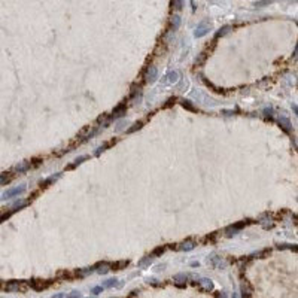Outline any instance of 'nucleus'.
<instances>
[{"mask_svg": "<svg viewBox=\"0 0 298 298\" xmlns=\"http://www.w3.org/2000/svg\"><path fill=\"white\" fill-rule=\"evenodd\" d=\"M182 106L186 107V109H189V110H197V109L191 104V100H182Z\"/></svg>", "mask_w": 298, "mask_h": 298, "instance_id": "f8f14e48", "label": "nucleus"}, {"mask_svg": "<svg viewBox=\"0 0 298 298\" xmlns=\"http://www.w3.org/2000/svg\"><path fill=\"white\" fill-rule=\"evenodd\" d=\"M179 78H180L179 72L173 70V72H169L167 75H164L163 79H161V84H163V85H173V84H177Z\"/></svg>", "mask_w": 298, "mask_h": 298, "instance_id": "f03ea898", "label": "nucleus"}, {"mask_svg": "<svg viewBox=\"0 0 298 298\" xmlns=\"http://www.w3.org/2000/svg\"><path fill=\"white\" fill-rule=\"evenodd\" d=\"M292 109H294V112H295V115H297V116H298V106H297V104H294V106H292Z\"/></svg>", "mask_w": 298, "mask_h": 298, "instance_id": "4be33fe9", "label": "nucleus"}, {"mask_svg": "<svg viewBox=\"0 0 298 298\" xmlns=\"http://www.w3.org/2000/svg\"><path fill=\"white\" fill-rule=\"evenodd\" d=\"M52 298H64V295H63V294H57V295H54Z\"/></svg>", "mask_w": 298, "mask_h": 298, "instance_id": "5701e85b", "label": "nucleus"}, {"mask_svg": "<svg viewBox=\"0 0 298 298\" xmlns=\"http://www.w3.org/2000/svg\"><path fill=\"white\" fill-rule=\"evenodd\" d=\"M200 283H201L206 289H212V282H210V279H201V280H200Z\"/></svg>", "mask_w": 298, "mask_h": 298, "instance_id": "ddd939ff", "label": "nucleus"}, {"mask_svg": "<svg viewBox=\"0 0 298 298\" xmlns=\"http://www.w3.org/2000/svg\"><path fill=\"white\" fill-rule=\"evenodd\" d=\"M280 125L285 128V131H288V133L291 131V128H289V121H288L286 118H280Z\"/></svg>", "mask_w": 298, "mask_h": 298, "instance_id": "9b49d317", "label": "nucleus"}, {"mask_svg": "<svg viewBox=\"0 0 298 298\" xmlns=\"http://www.w3.org/2000/svg\"><path fill=\"white\" fill-rule=\"evenodd\" d=\"M179 25H180V17L179 15H173V18H171V30L176 31L179 28Z\"/></svg>", "mask_w": 298, "mask_h": 298, "instance_id": "6e6552de", "label": "nucleus"}, {"mask_svg": "<svg viewBox=\"0 0 298 298\" xmlns=\"http://www.w3.org/2000/svg\"><path fill=\"white\" fill-rule=\"evenodd\" d=\"M243 227H245V222H240V224H236V225H231V227H228V228L225 230V234H227L228 237L234 236V234H237L239 231L242 230Z\"/></svg>", "mask_w": 298, "mask_h": 298, "instance_id": "0eeeda50", "label": "nucleus"}, {"mask_svg": "<svg viewBox=\"0 0 298 298\" xmlns=\"http://www.w3.org/2000/svg\"><path fill=\"white\" fill-rule=\"evenodd\" d=\"M145 78H146V81L149 82V84H154V82L158 79V69L155 67V66H149V67L146 69Z\"/></svg>", "mask_w": 298, "mask_h": 298, "instance_id": "20e7f679", "label": "nucleus"}, {"mask_svg": "<svg viewBox=\"0 0 298 298\" xmlns=\"http://www.w3.org/2000/svg\"><path fill=\"white\" fill-rule=\"evenodd\" d=\"M209 261H210V264L213 265L215 268H225V265H227V262H225L224 259L221 258V256H216V255H212L209 258Z\"/></svg>", "mask_w": 298, "mask_h": 298, "instance_id": "423d86ee", "label": "nucleus"}, {"mask_svg": "<svg viewBox=\"0 0 298 298\" xmlns=\"http://www.w3.org/2000/svg\"><path fill=\"white\" fill-rule=\"evenodd\" d=\"M82 297V294L79 292V291H73V292L70 294V295H67L66 298H81Z\"/></svg>", "mask_w": 298, "mask_h": 298, "instance_id": "6ab92c4d", "label": "nucleus"}, {"mask_svg": "<svg viewBox=\"0 0 298 298\" xmlns=\"http://www.w3.org/2000/svg\"><path fill=\"white\" fill-rule=\"evenodd\" d=\"M140 127H142V122H136V124L133 125L131 128H128V130H127V133H133V131H136V130H139V128H140Z\"/></svg>", "mask_w": 298, "mask_h": 298, "instance_id": "f3484780", "label": "nucleus"}, {"mask_svg": "<svg viewBox=\"0 0 298 298\" xmlns=\"http://www.w3.org/2000/svg\"><path fill=\"white\" fill-rule=\"evenodd\" d=\"M125 112H127V106H125V103H122V104H119V106L115 107V110L112 112V115H110L109 118L110 119H118V118H121Z\"/></svg>", "mask_w": 298, "mask_h": 298, "instance_id": "39448f33", "label": "nucleus"}, {"mask_svg": "<svg viewBox=\"0 0 298 298\" xmlns=\"http://www.w3.org/2000/svg\"><path fill=\"white\" fill-rule=\"evenodd\" d=\"M210 24H209V21H201V23L197 25V28H195V31H194V36L195 37H203V36H206V34L210 31Z\"/></svg>", "mask_w": 298, "mask_h": 298, "instance_id": "7ed1b4c3", "label": "nucleus"}, {"mask_svg": "<svg viewBox=\"0 0 298 298\" xmlns=\"http://www.w3.org/2000/svg\"><path fill=\"white\" fill-rule=\"evenodd\" d=\"M27 169H30V163H24V164H21V166H18L17 167V171L18 173H21V171H24V170H27Z\"/></svg>", "mask_w": 298, "mask_h": 298, "instance_id": "2eb2a0df", "label": "nucleus"}, {"mask_svg": "<svg viewBox=\"0 0 298 298\" xmlns=\"http://www.w3.org/2000/svg\"><path fill=\"white\" fill-rule=\"evenodd\" d=\"M271 2H273V0H261V2H256V3H255V6H259V8H261V6L267 5V3H271Z\"/></svg>", "mask_w": 298, "mask_h": 298, "instance_id": "aec40b11", "label": "nucleus"}, {"mask_svg": "<svg viewBox=\"0 0 298 298\" xmlns=\"http://www.w3.org/2000/svg\"><path fill=\"white\" fill-rule=\"evenodd\" d=\"M25 189H27V186L24 185V183L23 185L14 186V188H9V189H6L2 194V200H11L14 197H20V195H23L24 192H25Z\"/></svg>", "mask_w": 298, "mask_h": 298, "instance_id": "f257e3e1", "label": "nucleus"}, {"mask_svg": "<svg viewBox=\"0 0 298 298\" xmlns=\"http://www.w3.org/2000/svg\"><path fill=\"white\" fill-rule=\"evenodd\" d=\"M195 248V243L192 242V240H189V242H185L182 243V246H180V250H191V249Z\"/></svg>", "mask_w": 298, "mask_h": 298, "instance_id": "9d476101", "label": "nucleus"}, {"mask_svg": "<svg viewBox=\"0 0 298 298\" xmlns=\"http://www.w3.org/2000/svg\"><path fill=\"white\" fill-rule=\"evenodd\" d=\"M87 158H88V157H79V158H76V160H75V163H73V164H70L69 167H70V169H73V167H76V166H79V164L82 163L84 160H87Z\"/></svg>", "mask_w": 298, "mask_h": 298, "instance_id": "4468645a", "label": "nucleus"}, {"mask_svg": "<svg viewBox=\"0 0 298 298\" xmlns=\"http://www.w3.org/2000/svg\"><path fill=\"white\" fill-rule=\"evenodd\" d=\"M115 130H116L118 133H119V131H122V130H124V121H119V122H118V127H116Z\"/></svg>", "mask_w": 298, "mask_h": 298, "instance_id": "412c9836", "label": "nucleus"}, {"mask_svg": "<svg viewBox=\"0 0 298 298\" xmlns=\"http://www.w3.org/2000/svg\"><path fill=\"white\" fill-rule=\"evenodd\" d=\"M182 5H183L182 0H173V6L176 11H180V9H182Z\"/></svg>", "mask_w": 298, "mask_h": 298, "instance_id": "dca6fc26", "label": "nucleus"}, {"mask_svg": "<svg viewBox=\"0 0 298 298\" xmlns=\"http://www.w3.org/2000/svg\"><path fill=\"white\" fill-rule=\"evenodd\" d=\"M103 288H104V286H96V288H93V289H91V292L94 294V295H98L100 292H103Z\"/></svg>", "mask_w": 298, "mask_h": 298, "instance_id": "a211bd4d", "label": "nucleus"}, {"mask_svg": "<svg viewBox=\"0 0 298 298\" xmlns=\"http://www.w3.org/2000/svg\"><path fill=\"white\" fill-rule=\"evenodd\" d=\"M103 286L104 288H113V286H119V282H118V279H107L104 283H103Z\"/></svg>", "mask_w": 298, "mask_h": 298, "instance_id": "1a4fd4ad", "label": "nucleus"}]
</instances>
